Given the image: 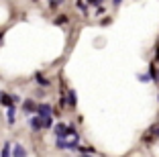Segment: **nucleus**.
<instances>
[{"label": "nucleus", "mask_w": 159, "mask_h": 157, "mask_svg": "<svg viewBox=\"0 0 159 157\" xmlns=\"http://www.w3.org/2000/svg\"><path fill=\"white\" fill-rule=\"evenodd\" d=\"M51 110H53V108L49 106V104H39V106H37V114L41 116V118H45V116H51Z\"/></svg>", "instance_id": "f257e3e1"}, {"label": "nucleus", "mask_w": 159, "mask_h": 157, "mask_svg": "<svg viewBox=\"0 0 159 157\" xmlns=\"http://www.w3.org/2000/svg\"><path fill=\"white\" fill-rule=\"evenodd\" d=\"M53 131H55V137H67V125L63 122H57Z\"/></svg>", "instance_id": "f03ea898"}, {"label": "nucleus", "mask_w": 159, "mask_h": 157, "mask_svg": "<svg viewBox=\"0 0 159 157\" xmlns=\"http://www.w3.org/2000/svg\"><path fill=\"white\" fill-rule=\"evenodd\" d=\"M29 127L33 131H41L43 129V122H41V116H33V118L29 120Z\"/></svg>", "instance_id": "7ed1b4c3"}, {"label": "nucleus", "mask_w": 159, "mask_h": 157, "mask_svg": "<svg viewBox=\"0 0 159 157\" xmlns=\"http://www.w3.org/2000/svg\"><path fill=\"white\" fill-rule=\"evenodd\" d=\"M23 110L31 114V112H35V110H37V104H35L33 100H25V102H23Z\"/></svg>", "instance_id": "20e7f679"}, {"label": "nucleus", "mask_w": 159, "mask_h": 157, "mask_svg": "<svg viewBox=\"0 0 159 157\" xmlns=\"http://www.w3.org/2000/svg\"><path fill=\"white\" fill-rule=\"evenodd\" d=\"M10 153H12L14 157H23V155H27V149H25L23 145H19V143H16V145H14V149H12Z\"/></svg>", "instance_id": "39448f33"}, {"label": "nucleus", "mask_w": 159, "mask_h": 157, "mask_svg": "<svg viewBox=\"0 0 159 157\" xmlns=\"http://www.w3.org/2000/svg\"><path fill=\"white\" fill-rule=\"evenodd\" d=\"M67 104H70L71 108H74L75 104H78V96H75L74 90H70V92H67Z\"/></svg>", "instance_id": "423d86ee"}, {"label": "nucleus", "mask_w": 159, "mask_h": 157, "mask_svg": "<svg viewBox=\"0 0 159 157\" xmlns=\"http://www.w3.org/2000/svg\"><path fill=\"white\" fill-rule=\"evenodd\" d=\"M0 104H4V106H10V104H12V98H10L8 94L0 92Z\"/></svg>", "instance_id": "0eeeda50"}, {"label": "nucleus", "mask_w": 159, "mask_h": 157, "mask_svg": "<svg viewBox=\"0 0 159 157\" xmlns=\"http://www.w3.org/2000/svg\"><path fill=\"white\" fill-rule=\"evenodd\" d=\"M149 76H151V80H153V82H159V72L155 69V65H153V63L149 65Z\"/></svg>", "instance_id": "6e6552de"}, {"label": "nucleus", "mask_w": 159, "mask_h": 157, "mask_svg": "<svg viewBox=\"0 0 159 157\" xmlns=\"http://www.w3.org/2000/svg\"><path fill=\"white\" fill-rule=\"evenodd\" d=\"M41 122H43V129H51V127H53V118H51V116L41 118Z\"/></svg>", "instance_id": "1a4fd4ad"}, {"label": "nucleus", "mask_w": 159, "mask_h": 157, "mask_svg": "<svg viewBox=\"0 0 159 157\" xmlns=\"http://www.w3.org/2000/svg\"><path fill=\"white\" fill-rule=\"evenodd\" d=\"M14 110H16V108H14L12 104H10V106H8V122H10V125L14 122Z\"/></svg>", "instance_id": "9d476101"}, {"label": "nucleus", "mask_w": 159, "mask_h": 157, "mask_svg": "<svg viewBox=\"0 0 159 157\" xmlns=\"http://www.w3.org/2000/svg\"><path fill=\"white\" fill-rule=\"evenodd\" d=\"M35 78H37V82L41 84V86H49V80H45V78H43L41 74H37V76H35Z\"/></svg>", "instance_id": "9b49d317"}, {"label": "nucleus", "mask_w": 159, "mask_h": 157, "mask_svg": "<svg viewBox=\"0 0 159 157\" xmlns=\"http://www.w3.org/2000/svg\"><path fill=\"white\" fill-rule=\"evenodd\" d=\"M10 155V143H4V147H2V157H8Z\"/></svg>", "instance_id": "f8f14e48"}, {"label": "nucleus", "mask_w": 159, "mask_h": 157, "mask_svg": "<svg viewBox=\"0 0 159 157\" xmlns=\"http://www.w3.org/2000/svg\"><path fill=\"white\" fill-rule=\"evenodd\" d=\"M139 80H141L143 84H147V82H151V76H149V74H141V76H139Z\"/></svg>", "instance_id": "ddd939ff"}, {"label": "nucleus", "mask_w": 159, "mask_h": 157, "mask_svg": "<svg viewBox=\"0 0 159 157\" xmlns=\"http://www.w3.org/2000/svg\"><path fill=\"white\" fill-rule=\"evenodd\" d=\"M49 2H51V6H53V8H55V6H59L61 2H63V0H49Z\"/></svg>", "instance_id": "4468645a"}, {"label": "nucleus", "mask_w": 159, "mask_h": 157, "mask_svg": "<svg viewBox=\"0 0 159 157\" xmlns=\"http://www.w3.org/2000/svg\"><path fill=\"white\" fill-rule=\"evenodd\" d=\"M112 2H114V6H120V2H122V0H112Z\"/></svg>", "instance_id": "2eb2a0df"}, {"label": "nucleus", "mask_w": 159, "mask_h": 157, "mask_svg": "<svg viewBox=\"0 0 159 157\" xmlns=\"http://www.w3.org/2000/svg\"><path fill=\"white\" fill-rule=\"evenodd\" d=\"M155 59H159V47H157V51H155Z\"/></svg>", "instance_id": "dca6fc26"}, {"label": "nucleus", "mask_w": 159, "mask_h": 157, "mask_svg": "<svg viewBox=\"0 0 159 157\" xmlns=\"http://www.w3.org/2000/svg\"><path fill=\"white\" fill-rule=\"evenodd\" d=\"M0 41H2V33H0Z\"/></svg>", "instance_id": "f3484780"}]
</instances>
